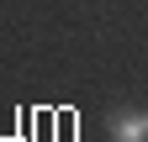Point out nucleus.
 <instances>
[{"label":"nucleus","instance_id":"f257e3e1","mask_svg":"<svg viewBox=\"0 0 148 142\" xmlns=\"http://www.w3.org/2000/svg\"><path fill=\"white\" fill-rule=\"evenodd\" d=\"M111 142H148V111H122L111 126Z\"/></svg>","mask_w":148,"mask_h":142}]
</instances>
